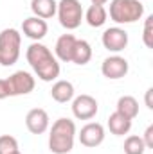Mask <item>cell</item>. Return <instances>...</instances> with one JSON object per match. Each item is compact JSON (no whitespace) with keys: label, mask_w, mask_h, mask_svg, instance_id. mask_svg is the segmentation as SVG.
<instances>
[{"label":"cell","mask_w":153,"mask_h":154,"mask_svg":"<svg viewBox=\"0 0 153 154\" xmlns=\"http://www.w3.org/2000/svg\"><path fill=\"white\" fill-rule=\"evenodd\" d=\"M76 124L70 118H58L49 133V151L52 154H69L74 149Z\"/></svg>","instance_id":"1"},{"label":"cell","mask_w":153,"mask_h":154,"mask_svg":"<svg viewBox=\"0 0 153 154\" xmlns=\"http://www.w3.org/2000/svg\"><path fill=\"white\" fill-rule=\"evenodd\" d=\"M106 13L117 25H126L142 18L144 5L141 4V0H112Z\"/></svg>","instance_id":"2"},{"label":"cell","mask_w":153,"mask_h":154,"mask_svg":"<svg viewBox=\"0 0 153 154\" xmlns=\"http://www.w3.org/2000/svg\"><path fill=\"white\" fill-rule=\"evenodd\" d=\"M20 47H22V34L9 27L0 32V65L2 66H13L20 57Z\"/></svg>","instance_id":"3"},{"label":"cell","mask_w":153,"mask_h":154,"mask_svg":"<svg viewBox=\"0 0 153 154\" xmlns=\"http://www.w3.org/2000/svg\"><path fill=\"white\" fill-rule=\"evenodd\" d=\"M56 14L61 27H65L67 31H74L81 25L85 11L79 0H60L56 7Z\"/></svg>","instance_id":"4"},{"label":"cell","mask_w":153,"mask_h":154,"mask_svg":"<svg viewBox=\"0 0 153 154\" xmlns=\"http://www.w3.org/2000/svg\"><path fill=\"white\" fill-rule=\"evenodd\" d=\"M7 84H9V93H11V97H18V95H29V93L34 90L36 81H34V77L31 75L29 72L18 70V72H15L13 75L7 77Z\"/></svg>","instance_id":"5"},{"label":"cell","mask_w":153,"mask_h":154,"mask_svg":"<svg viewBox=\"0 0 153 154\" xmlns=\"http://www.w3.org/2000/svg\"><path fill=\"white\" fill-rule=\"evenodd\" d=\"M72 115L77 120H90L97 115V100L92 95H77L72 99Z\"/></svg>","instance_id":"6"},{"label":"cell","mask_w":153,"mask_h":154,"mask_svg":"<svg viewBox=\"0 0 153 154\" xmlns=\"http://www.w3.org/2000/svg\"><path fill=\"white\" fill-rule=\"evenodd\" d=\"M128 41H130L128 32L122 27H110L101 36L103 47L106 50H110V52H121V50H124L128 47Z\"/></svg>","instance_id":"7"},{"label":"cell","mask_w":153,"mask_h":154,"mask_svg":"<svg viewBox=\"0 0 153 154\" xmlns=\"http://www.w3.org/2000/svg\"><path fill=\"white\" fill-rule=\"evenodd\" d=\"M77 136H79L81 145H85L88 149H94V147H97L105 142V127L99 122H88L86 125L81 127Z\"/></svg>","instance_id":"8"},{"label":"cell","mask_w":153,"mask_h":154,"mask_svg":"<svg viewBox=\"0 0 153 154\" xmlns=\"http://www.w3.org/2000/svg\"><path fill=\"white\" fill-rule=\"evenodd\" d=\"M128 70H130V65L122 56H110L101 63V74L110 81L122 79L128 74Z\"/></svg>","instance_id":"9"},{"label":"cell","mask_w":153,"mask_h":154,"mask_svg":"<svg viewBox=\"0 0 153 154\" xmlns=\"http://www.w3.org/2000/svg\"><path fill=\"white\" fill-rule=\"evenodd\" d=\"M25 125H27L31 134H43L49 129V125H50L49 113L43 108H33L25 115Z\"/></svg>","instance_id":"10"},{"label":"cell","mask_w":153,"mask_h":154,"mask_svg":"<svg viewBox=\"0 0 153 154\" xmlns=\"http://www.w3.org/2000/svg\"><path fill=\"white\" fill-rule=\"evenodd\" d=\"M25 57H27V63L31 65L33 70H36L38 66H41L43 63H47L49 59H52V52L49 50V47H45L43 43L34 41L27 47V52H25Z\"/></svg>","instance_id":"11"},{"label":"cell","mask_w":153,"mask_h":154,"mask_svg":"<svg viewBox=\"0 0 153 154\" xmlns=\"http://www.w3.org/2000/svg\"><path fill=\"white\" fill-rule=\"evenodd\" d=\"M22 31H24V34L29 39L40 41V39L45 38V34H47V31H49V25H47L45 20H41L38 16H29V18L24 20Z\"/></svg>","instance_id":"12"},{"label":"cell","mask_w":153,"mask_h":154,"mask_svg":"<svg viewBox=\"0 0 153 154\" xmlns=\"http://www.w3.org/2000/svg\"><path fill=\"white\" fill-rule=\"evenodd\" d=\"M76 41H77V38L74 34H61L60 38L56 39V47H54L56 59H60L63 63H70L72 61V52H74Z\"/></svg>","instance_id":"13"},{"label":"cell","mask_w":153,"mask_h":154,"mask_svg":"<svg viewBox=\"0 0 153 154\" xmlns=\"http://www.w3.org/2000/svg\"><path fill=\"white\" fill-rule=\"evenodd\" d=\"M74 93H76L74 84H72L70 81H65V79L56 81V82L52 84V90H50V97H52L56 102H60V104H65V102L72 100V99H74Z\"/></svg>","instance_id":"14"},{"label":"cell","mask_w":153,"mask_h":154,"mask_svg":"<svg viewBox=\"0 0 153 154\" xmlns=\"http://www.w3.org/2000/svg\"><path fill=\"white\" fill-rule=\"evenodd\" d=\"M58 2L56 0H31V11L41 20H49L56 14Z\"/></svg>","instance_id":"15"},{"label":"cell","mask_w":153,"mask_h":154,"mask_svg":"<svg viewBox=\"0 0 153 154\" xmlns=\"http://www.w3.org/2000/svg\"><path fill=\"white\" fill-rule=\"evenodd\" d=\"M108 129L115 136H124L132 129V120L115 111V113H112V115L108 116Z\"/></svg>","instance_id":"16"},{"label":"cell","mask_w":153,"mask_h":154,"mask_svg":"<svg viewBox=\"0 0 153 154\" xmlns=\"http://www.w3.org/2000/svg\"><path fill=\"white\" fill-rule=\"evenodd\" d=\"M83 18L86 20V23L90 25V27H103L105 23H106V18H108V13H106V9H105V5H90L88 9H86V13L83 14Z\"/></svg>","instance_id":"17"},{"label":"cell","mask_w":153,"mask_h":154,"mask_svg":"<svg viewBox=\"0 0 153 154\" xmlns=\"http://www.w3.org/2000/svg\"><path fill=\"white\" fill-rule=\"evenodd\" d=\"M115 111L121 113V115H124L126 118H130V120H133L135 116L139 115V102L132 95H122L117 100V109Z\"/></svg>","instance_id":"18"},{"label":"cell","mask_w":153,"mask_h":154,"mask_svg":"<svg viewBox=\"0 0 153 154\" xmlns=\"http://www.w3.org/2000/svg\"><path fill=\"white\" fill-rule=\"evenodd\" d=\"M92 59V47L86 39H77L76 41V47H74V52H72V61L74 65H86L88 61Z\"/></svg>","instance_id":"19"},{"label":"cell","mask_w":153,"mask_h":154,"mask_svg":"<svg viewBox=\"0 0 153 154\" xmlns=\"http://www.w3.org/2000/svg\"><path fill=\"white\" fill-rule=\"evenodd\" d=\"M122 149H124V154H144L146 152V145H144L142 138L137 136V134L128 136L124 140V147Z\"/></svg>","instance_id":"20"},{"label":"cell","mask_w":153,"mask_h":154,"mask_svg":"<svg viewBox=\"0 0 153 154\" xmlns=\"http://www.w3.org/2000/svg\"><path fill=\"white\" fill-rule=\"evenodd\" d=\"M20 151L18 149V140L11 134H2L0 136V154H13Z\"/></svg>","instance_id":"21"},{"label":"cell","mask_w":153,"mask_h":154,"mask_svg":"<svg viewBox=\"0 0 153 154\" xmlns=\"http://www.w3.org/2000/svg\"><path fill=\"white\" fill-rule=\"evenodd\" d=\"M142 41L148 48H153V16H148L144 22V32H142Z\"/></svg>","instance_id":"22"},{"label":"cell","mask_w":153,"mask_h":154,"mask_svg":"<svg viewBox=\"0 0 153 154\" xmlns=\"http://www.w3.org/2000/svg\"><path fill=\"white\" fill-rule=\"evenodd\" d=\"M141 138H142L146 149H153V124L146 127V131H144V134H142Z\"/></svg>","instance_id":"23"},{"label":"cell","mask_w":153,"mask_h":154,"mask_svg":"<svg viewBox=\"0 0 153 154\" xmlns=\"http://www.w3.org/2000/svg\"><path fill=\"white\" fill-rule=\"evenodd\" d=\"M11 97L9 93V84H7V79H0V100Z\"/></svg>","instance_id":"24"},{"label":"cell","mask_w":153,"mask_h":154,"mask_svg":"<svg viewBox=\"0 0 153 154\" xmlns=\"http://www.w3.org/2000/svg\"><path fill=\"white\" fill-rule=\"evenodd\" d=\"M151 93H153V88H150L148 91H146V106H148V109H153V102H151Z\"/></svg>","instance_id":"25"},{"label":"cell","mask_w":153,"mask_h":154,"mask_svg":"<svg viewBox=\"0 0 153 154\" xmlns=\"http://www.w3.org/2000/svg\"><path fill=\"white\" fill-rule=\"evenodd\" d=\"M90 2H92L94 5H105V4H106L108 0H90Z\"/></svg>","instance_id":"26"},{"label":"cell","mask_w":153,"mask_h":154,"mask_svg":"<svg viewBox=\"0 0 153 154\" xmlns=\"http://www.w3.org/2000/svg\"><path fill=\"white\" fill-rule=\"evenodd\" d=\"M13 154H22V152H20V151H16V152H13Z\"/></svg>","instance_id":"27"}]
</instances>
